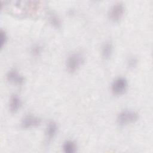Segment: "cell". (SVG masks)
Wrapping results in <instances>:
<instances>
[{
  "instance_id": "8fae6325",
  "label": "cell",
  "mask_w": 153,
  "mask_h": 153,
  "mask_svg": "<svg viewBox=\"0 0 153 153\" xmlns=\"http://www.w3.org/2000/svg\"><path fill=\"white\" fill-rule=\"evenodd\" d=\"M49 21L50 23L53 25L54 27L59 28L61 26V22L60 19L54 14H50L49 16Z\"/></svg>"
},
{
  "instance_id": "ba28073f",
  "label": "cell",
  "mask_w": 153,
  "mask_h": 153,
  "mask_svg": "<svg viewBox=\"0 0 153 153\" xmlns=\"http://www.w3.org/2000/svg\"><path fill=\"white\" fill-rule=\"evenodd\" d=\"M57 131V126L56 123L54 121L50 122L46 127L45 134L48 140H50L56 135Z\"/></svg>"
},
{
  "instance_id": "5bb4252c",
  "label": "cell",
  "mask_w": 153,
  "mask_h": 153,
  "mask_svg": "<svg viewBox=\"0 0 153 153\" xmlns=\"http://www.w3.org/2000/svg\"><path fill=\"white\" fill-rule=\"evenodd\" d=\"M137 63V60L135 59H131L130 60H129V62H128V65H129V66L130 67H134L136 66Z\"/></svg>"
},
{
  "instance_id": "5b68a950",
  "label": "cell",
  "mask_w": 153,
  "mask_h": 153,
  "mask_svg": "<svg viewBox=\"0 0 153 153\" xmlns=\"http://www.w3.org/2000/svg\"><path fill=\"white\" fill-rule=\"evenodd\" d=\"M41 123V120L38 117L32 115L25 116L22 120L21 126L24 128H30L39 126Z\"/></svg>"
},
{
  "instance_id": "277c9868",
  "label": "cell",
  "mask_w": 153,
  "mask_h": 153,
  "mask_svg": "<svg viewBox=\"0 0 153 153\" xmlns=\"http://www.w3.org/2000/svg\"><path fill=\"white\" fill-rule=\"evenodd\" d=\"M127 81L126 78L120 77L117 78L112 84V91L117 95L121 94L125 92L127 88Z\"/></svg>"
},
{
  "instance_id": "7a4b0ae2",
  "label": "cell",
  "mask_w": 153,
  "mask_h": 153,
  "mask_svg": "<svg viewBox=\"0 0 153 153\" xmlns=\"http://www.w3.org/2000/svg\"><path fill=\"white\" fill-rule=\"evenodd\" d=\"M139 118L138 114L133 111L126 110L121 112L117 117V122L120 125H126L134 123Z\"/></svg>"
},
{
  "instance_id": "9c48e42d",
  "label": "cell",
  "mask_w": 153,
  "mask_h": 153,
  "mask_svg": "<svg viewBox=\"0 0 153 153\" xmlns=\"http://www.w3.org/2000/svg\"><path fill=\"white\" fill-rule=\"evenodd\" d=\"M112 50H113V46L112 43L110 42H106L102 46V56L106 59H109L112 54Z\"/></svg>"
},
{
  "instance_id": "52a82bcc",
  "label": "cell",
  "mask_w": 153,
  "mask_h": 153,
  "mask_svg": "<svg viewBox=\"0 0 153 153\" xmlns=\"http://www.w3.org/2000/svg\"><path fill=\"white\" fill-rule=\"evenodd\" d=\"M10 110L12 112H17L22 106V100L17 94L11 96L10 100Z\"/></svg>"
},
{
  "instance_id": "4fadbf2b",
  "label": "cell",
  "mask_w": 153,
  "mask_h": 153,
  "mask_svg": "<svg viewBox=\"0 0 153 153\" xmlns=\"http://www.w3.org/2000/svg\"><path fill=\"white\" fill-rule=\"evenodd\" d=\"M41 51V47L38 45H35L32 48V53L34 54V55H38Z\"/></svg>"
},
{
  "instance_id": "30bf717a",
  "label": "cell",
  "mask_w": 153,
  "mask_h": 153,
  "mask_svg": "<svg viewBox=\"0 0 153 153\" xmlns=\"http://www.w3.org/2000/svg\"><path fill=\"white\" fill-rule=\"evenodd\" d=\"M63 149L66 153H74L76 151V146L73 141L67 140L63 143Z\"/></svg>"
},
{
  "instance_id": "7c38bea8",
  "label": "cell",
  "mask_w": 153,
  "mask_h": 153,
  "mask_svg": "<svg viewBox=\"0 0 153 153\" xmlns=\"http://www.w3.org/2000/svg\"><path fill=\"white\" fill-rule=\"evenodd\" d=\"M0 33H1V48H2V47L4 46V45L7 42V35H6V33L5 32V31H4L2 30H1Z\"/></svg>"
},
{
  "instance_id": "3957f363",
  "label": "cell",
  "mask_w": 153,
  "mask_h": 153,
  "mask_svg": "<svg viewBox=\"0 0 153 153\" xmlns=\"http://www.w3.org/2000/svg\"><path fill=\"white\" fill-rule=\"evenodd\" d=\"M124 13V7L121 2L115 4L110 8L108 16L111 20L116 22L119 21L123 17Z\"/></svg>"
},
{
  "instance_id": "6da1fadb",
  "label": "cell",
  "mask_w": 153,
  "mask_h": 153,
  "mask_svg": "<svg viewBox=\"0 0 153 153\" xmlns=\"http://www.w3.org/2000/svg\"><path fill=\"white\" fill-rule=\"evenodd\" d=\"M84 62V57L80 53H76L71 54L66 61L67 70L73 73L76 71Z\"/></svg>"
},
{
  "instance_id": "8992f818",
  "label": "cell",
  "mask_w": 153,
  "mask_h": 153,
  "mask_svg": "<svg viewBox=\"0 0 153 153\" xmlns=\"http://www.w3.org/2000/svg\"><path fill=\"white\" fill-rule=\"evenodd\" d=\"M7 78L10 82L19 85L23 84L25 81L24 77L15 69L11 70L7 73Z\"/></svg>"
}]
</instances>
